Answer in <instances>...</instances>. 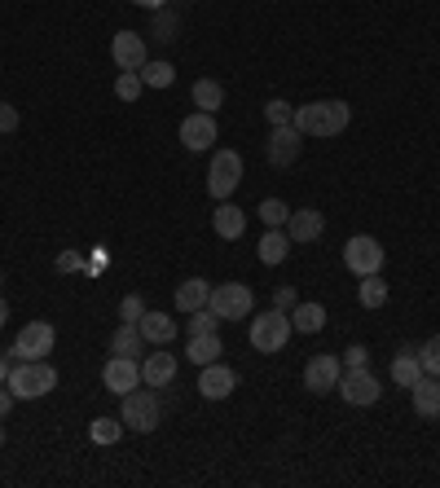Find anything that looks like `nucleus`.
<instances>
[{"label":"nucleus","mask_w":440,"mask_h":488,"mask_svg":"<svg viewBox=\"0 0 440 488\" xmlns=\"http://www.w3.org/2000/svg\"><path fill=\"white\" fill-rule=\"evenodd\" d=\"M348 119H352V106L340 98H326V101H309V106H295V128L304 132V137H318V141H326V137H340L343 128H348Z\"/></svg>","instance_id":"nucleus-1"},{"label":"nucleus","mask_w":440,"mask_h":488,"mask_svg":"<svg viewBox=\"0 0 440 488\" xmlns=\"http://www.w3.org/2000/svg\"><path fill=\"white\" fill-rule=\"evenodd\" d=\"M5 388L14 391V400H40V396H49L58 388V369L49 366V357L45 361H18L9 369Z\"/></svg>","instance_id":"nucleus-2"},{"label":"nucleus","mask_w":440,"mask_h":488,"mask_svg":"<svg viewBox=\"0 0 440 488\" xmlns=\"http://www.w3.org/2000/svg\"><path fill=\"white\" fill-rule=\"evenodd\" d=\"M246 339H251V348H256V352L273 357V352H282V348L291 343V317H287L282 308H269V313L251 317V330H246Z\"/></svg>","instance_id":"nucleus-3"},{"label":"nucleus","mask_w":440,"mask_h":488,"mask_svg":"<svg viewBox=\"0 0 440 488\" xmlns=\"http://www.w3.org/2000/svg\"><path fill=\"white\" fill-rule=\"evenodd\" d=\"M207 308H212L220 321H243L256 313V295H251L246 282H220V286H212Z\"/></svg>","instance_id":"nucleus-4"},{"label":"nucleus","mask_w":440,"mask_h":488,"mask_svg":"<svg viewBox=\"0 0 440 488\" xmlns=\"http://www.w3.org/2000/svg\"><path fill=\"white\" fill-rule=\"evenodd\" d=\"M120 418L128 431H141V436H150L154 427H159V396H154V388H132L128 396H123L120 405Z\"/></svg>","instance_id":"nucleus-5"},{"label":"nucleus","mask_w":440,"mask_h":488,"mask_svg":"<svg viewBox=\"0 0 440 488\" xmlns=\"http://www.w3.org/2000/svg\"><path fill=\"white\" fill-rule=\"evenodd\" d=\"M243 181V154L238 150H216L212 154V168H207V194L216 198H229Z\"/></svg>","instance_id":"nucleus-6"},{"label":"nucleus","mask_w":440,"mask_h":488,"mask_svg":"<svg viewBox=\"0 0 440 488\" xmlns=\"http://www.w3.org/2000/svg\"><path fill=\"white\" fill-rule=\"evenodd\" d=\"M343 265H348V273H357V277L379 273L383 269V246H379V238H370V234H352V238L343 243Z\"/></svg>","instance_id":"nucleus-7"},{"label":"nucleus","mask_w":440,"mask_h":488,"mask_svg":"<svg viewBox=\"0 0 440 488\" xmlns=\"http://www.w3.org/2000/svg\"><path fill=\"white\" fill-rule=\"evenodd\" d=\"M53 343H58V330L49 321H26L18 330V339H14V357L18 361H45L53 352Z\"/></svg>","instance_id":"nucleus-8"},{"label":"nucleus","mask_w":440,"mask_h":488,"mask_svg":"<svg viewBox=\"0 0 440 488\" xmlns=\"http://www.w3.org/2000/svg\"><path fill=\"white\" fill-rule=\"evenodd\" d=\"M348 400V405H357V410H366V405H374L379 396H383V383L370 374V366L366 369H343L340 374V388H335Z\"/></svg>","instance_id":"nucleus-9"},{"label":"nucleus","mask_w":440,"mask_h":488,"mask_svg":"<svg viewBox=\"0 0 440 488\" xmlns=\"http://www.w3.org/2000/svg\"><path fill=\"white\" fill-rule=\"evenodd\" d=\"M176 132H181V146H185V150H194V154H203V150H212V146H216V137H220L216 115H207V110H194V115H185Z\"/></svg>","instance_id":"nucleus-10"},{"label":"nucleus","mask_w":440,"mask_h":488,"mask_svg":"<svg viewBox=\"0 0 440 488\" xmlns=\"http://www.w3.org/2000/svg\"><path fill=\"white\" fill-rule=\"evenodd\" d=\"M340 374H343V361L340 357H330V352H318V357H309V366H304V388L326 396V391L340 388Z\"/></svg>","instance_id":"nucleus-11"},{"label":"nucleus","mask_w":440,"mask_h":488,"mask_svg":"<svg viewBox=\"0 0 440 488\" xmlns=\"http://www.w3.org/2000/svg\"><path fill=\"white\" fill-rule=\"evenodd\" d=\"M101 388L110 396H128L132 388H141V366L137 357H110L106 369H101Z\"/></svg>","instance_id":"nucleus-12"},{"label":"nucleus","mask_w":440,"mask_h":488,"mask_svg":"<svg viewBox=\"0 0 440 488\" xmlns=\"http://www.w3.org/2000/svg\"><path fill=\"white\" fill-rule=\"evenodd\" d=\"M299 150H304V132H299L295 123H282V128H273V132H269V146H265V154H269L273 168H291L295 159H299Z\"/></svg>","instance_id":"nucleus-13"},{"label":"nucleus","mask_w":440,"mask_h":488,"mask_svg":"<svg viewBox=\"0 0 440 488\" xmlns=\"http://www.w3.org/2000/svg\"><path fill=\"white\" fill-rule=\"evenodd\" d=\"M110 57H115V67L120 71H141L150 62V49L146 40L137 36V31H115V40H110Z\"/></svg>","instance_id":"nucleus-14"},{"label":"nucleus","mask_w":440,"mask_h":488,"mask_svg":"<svg viewBox=\"0 0 440 488\" xmlns=\"http://www.w3.org/2000/svg\"><path fill=\"white\" fill-rule=\"evenodd\" d=\"M234 388H238V374H234L229 366H220V361L203 366V374H198L203 400H225V396H234Z\"/></svg>","instance_id":"nucleus-15"},{"label":"nucleus","mask_w":440,"mask_h":488,"mask_svg":"<svg viewBox=\"0 0 440 488\" xmlns=\"http://www.w3.org/2000/svg\"><path fill=\"white\" fill-rule=\"evenodd\" d=\"M321 229H326V220H321L318 207H299V212H291V220H287V234H291V243H318Z\"/></svg>","instance_id":"nucleus-16"},{"label":"nucleus","mask_w":440,"mask_h":488,"mask_svg":"<svg viewBox=\"0 0 440 488\" xmlns=\"http://www.w3.org/2000/svg\"><path fill=\"white\" fill-rule=\"evenodd\" d=\"M212 229H216L220 238H229V243H234V238H243L246 234V212L243 207H234L229 198H220L216 212H212Z\"/></svg>","instance_id":"nucleus-17"},{"label":"nucleus","mask_w":440,"mask_h":488,"mask_svg":"<svg viewBox=\"0 0 440 488\" xmlns=\"http://www.w3.org/2000/svg\"><path fill=\"white\" fill-rule=\"evenodd\" d=\"M410 396H414V414L427 418V422H436V418H440V379L423 374L414 388H410Z\"/></svg>","instance_id":"nucleus-18"},{"label":"nucleus","mask_w":440,"mask_h":488,"mask_svg":"<svg viewBox=\"0 0 440 488\" xmlns=\"http://www.w3.org/2000/svg\"><path fill=\"white\" fill-rule=\"evenodd\" d=\"M172 379H176V357L172 352H150L141 361V383L146 388H168Z\"/></svg>","instance_id":"nucleus-19"},{"label":"nucleus","mask_w":440,"mask_h":488,"mask_svg":"<svg viewBox=\"0 0 440 488\" xmlns=\"http://www.w3.org/2000/svg\"><path fill=\"white\" fill-rule=\"evenodd\" d=\"M137 326H141V339H146V343H159V348L181 335V326H176V317H172V313H150V308H146V317L137 321Z\"/></svg>","instance_id":"nucleus-20"},{"label":"nucleus","mask_w":440,"mask_h":488,"mask_svg":"<svg viewBox=\"0 0 440 488\" xmlns=\"http://www.w3.org/2000/svg\"><path fill=\"white\" fill-rule=\"evenodd\" d=\"M207 299H212V282L185 277V282L176 286V313H198V308H207Z\"/></svg>","instance_id":"nucleus-21"},{"label":"nucleus","mask_w":440,"mask_h":488,"mask_svg":"<svg viewBox=\"0 0 440 488\" xmlns=\"http://www.w3.org/2000/svg\"><path fill=\"white\" fill-rule=\"evenodd\" d=\"M418 379H423V361H418V348H401V352L392 357V383H396V388H414Z\"/></svg>","instance_id":"nucleus-22"},{"label":"nucleus","mask_w":440,"mask_h":488,"mask_svg":"<svg viewBox=\"0 0 440 488\" xmlns=\"http://www.w3.org/2000/svg\"><path fill=\"white\" fill-rule=\"evenodd\" d=\"M256 255H260V265H282L287 255H291V234L287 229H269L260 243H256Z\"/></svg>","instance_id":"nucleus-23"},{"label":"nucleus","mask_w":440,"mask_h":488,"mask_svg":"<svg viewBox=\"0 0 440 488\" xmlns=\"http://www.w3.org/2000/svg\"><path fill=\"white\" fill-rule=\"evenodd\" d=\"M220 352H225L220 335H194V339L185 343V357H190V361H194L198 369L212 366V361H220Z\"/></svg>","instance_id":"nucleus-24"},{"label":"nucleus","mask_w":440,"mask_h":488,"mask_svg":"<svg viewBox=\"0 0 440 488\" xmlns=\"http://www.w3.org/2000/svg\"><path fill=\"white\" fill-rule=\"evenodd\" d=\"M321 326H326V308L321 304H295L291 308V330H299V335H318Z\"/></svg>","instance_id":"nucleus-25"},{"label":"nucleus","mask_w":440,"mask_h":488,"mask_svg":"<svg viewBox=\"0 0 440 488\" xmlns=\"http://www.w3.org/2000/svg\"><path fill=\"white\" fill-rule=\"evenodd\" d=\"M141 348H146V339H141V326H137V321H123L120 330L110 335V352H115V357H137Z\"/></svg>","instance_id":"nucleus-26"},{"label":"nucleus","mask_w":440,"mask_h":488,"mask_svg":"<svg viewBox=\"0 0 440 488\" xmlns=\"http://www.w3.org/2000/svg\"><path fill=\"white\" fill-rule=\"evenodd\" d=\"M194 106L198 110H207V115H216L220 106H225V88H220V79H198L194 84Z\"/></svg>","instance_id":"nucleus-27"},{"label":"nucleus","mask_w":440,"mask_h":488,"mask_svg":"<svg viewBox=\"0 0 440 488\" xmlns=\"http://www.w3.org/2000/svg\"><path fill=\"white\" fill-rule=\"evenodd\" d=\"M357 299H361V308H383V304H388V282H383L379 273L361 277V286H357Z\"/></svg>","instance_id":"nucleus-28"},{"label":"nucleus","mask_w":440,"mask_h":488,"mask_svg":"<svg viewBox=\"0 0 440 488\" xmlns=\"http://www.w3.org/2000/svg\"><path fill=\"white\" fill-rule=\"evenodd\" d=\"M141 84H146V88H172V84H176V67L163 62V57H159V62H146V67H141Z\"/></svg>","instance_id":"nucleus-29"},{"label":"nucleus","mask_w":440,"mask_h":488,"mask_svg":"<svg viewBox=\"0 0 440 488\" xmlns=\"http://www.w3.org/2000/svg\"><path fill=\"white\" fill-rule=\"evenodd\" d=\"M123 418H93V427H89V436H93V444H120L123 440Z\"/></svg>","instance_id":"nucleus-30"},{"label":"nucleus","mask_w":440,"mask_h":488,"mask_svg":"<svg viewBox=\"0 0 440 488\" xmlns=\"http://www.w3.org/2000/svg\"><path fill=\"white\" fill-rule=\"evenodd\" d=\"M256 216L265 220L269 229H287V220H291V207H287L282 198H265V202L256 207Z\"/></svg>","instance_id":"nucleus-31"},{"label":"nucleus","mask_w":440,"mask_h":488,"mask_svg":"<svg viewBox=\"0 0 440 488\" xmlns=\"http://www.w3.org/2000/svg\"><path fill=\"white\" fill-rule=\"evenodd\" d=\"M220 317L212 313V308H198V313H185V335L194 339V335H216Z\"/></svg>","instance_id":"nucleus-32"},{"label":"nucleus","mask_w":440,"mask_h":488,"mask_svg":"<svg viewBox=\"0 0 440 488\" xmlns=\"http://www.w3.org/2000/svg\"><path fill=\"white\" fill-rule=\"evenodd\" d=\"M141 88H146V84H141V71H120L115 75V98L120 101H137L141 98Z\"/></svg>","instance_id":"nucleus-33"},{"label":"nucleus","mask_w":440,"mask_h":488,"mask_svg":"<svg viewBox=\"0 0 440 488\" xmlns=\"http://www.w3.org/2000/svg\"><path fill=\"white\" fill-rule=\"evenodd\" d=\"M418 361H423V374L440 379V335H432V339L418 348Z\"/></svg>","instance_id":"nucleus-34"},{"label":"nucleus","mask_w":440,"mask_h":488,"mask_svg":"<svg viewBox=\"0 0 440 488\" xmlns=\"http://www.w3.org/2000/svg\"><path fill=\"white\" fill-rule=\"evenodd\" d=\"M154 14H159V23H154V40L172 45V40H176V26H181V18H176V14H163V9H154Z\"/></svg>","instance_id":"nucleus-35"},{"label":"nucleus","mask_w":440,"mask_h":488,"mask_svg":"<svg viewBox=\"0 0 440 488\" xmlns=\"http://www.w3.org/2000/svg\"><path fill=\"white\" fill-rule=\"evenodd\" d=\"M265 119L273 123V128H282V123H291L295 119V110H291V101H282V98H273L269 106H265Z\"/></svg>","instance_id":"nucleus-36"},{"label":"nucleus","mask_w":440,"mask_h":488,"mask_svg":"<svg viewBox=\"0 0 440 488\" xmlns=\"http://www.w3.org/2000/svg\"><path fill=\"white\" fill-rule=\"evenodd\" d=\"M146 317V299L141 295H123L120 299V321H141Z\"/></svg>","instance_id":"nucleus-37"},{"label":"nucleus","mask_w":440,"mask_h":488,"mask_svg":"<svg viewBox=\"0 0 440 488\" xmlns=\"http://www.w3.org/2000/svg\"><path fill=\"white\" fill-rule=\"evenodd\" d=\"M343 369H366L370 366V348L366 343H352V348H343Z\"/></svg>","instance_id":"nucleus-38"},{"label":"nucleus","mask_w":440,"mask_h":488,"mask_svg":"<svg viewBox=\"0 0 440 488\" xmlns=\"http://www.w3.org/2000/svg\"><path fill=\"white\" fill-rule=\"evenodd\" d=\"M53 269L58 273H89V260H84L79 251H62V255L53 260Z\"/></svg>","instance_id":"nucleus-39"},{"label":"nucleus","mask_w":440,"mask_h":488,"mask_svg":"<svg viewBox=\"0 0 440 488\" xmlns=\"http://www.w3.org/2000/svg\"><path fill=\"white\" fill-rule=\"evenodd\" d=\"M295 304H299L295 286H278V291H273V308H282V313H287V308H295Z\"/></svg>","instance_id":"nucleus-40"},{"label":"nucleus","mask_w":440,"mask_h":488,"mask_svg":"<svg viewBox=\"0 0 440 488\" xmlns=\"http://www.w3.org/2000/svg\"><path fill=\"white\" fill-rule=\"evenodd\" d=\"M18 128V110L9 101H0V132H14Z\"/></svg>","instance_id":"nucleus-41"},{"label":"nucleus","mask_w":440,"mask_h":488,"mask_svg":"<svg viewBox=\"0 0 440 488\" xmlns=\"http://www.w3.org/2000/svg\"><path fill=\"white\" fill-rule=\"evenodd\" d=\"M9 410H14V391L0 383V418H9Z\"/></svg>","instance_id":"nucleus-42"},{"label":"nucleus","mask_w":440,"mask_h":488,"mask_svg":"<svg viewBox=\"0 0 440 488\" xmlns=\"http://www.w3.org/2000/svg\"><path fill=\"white\" fill-rule=\"evenodd\" d=\"M132 5H137V9H150V14H154V9H163L168 0H132Z\"/></svg>","instance_id":"nucleus-43"},{"label":"nucleus","mask_w":440,"mask_h":488,"mask_svg":"<svg viewBox=\"0 0 440 488\" xmlns=\"http://www.w3.org/2000/svg\"><path fill=\"white\" fill-rule=\"evenodd\" d=\"M5 321H9V299L0 295V326H5Z\"/></svg>","instance_id":"nucleus-44"},{"label":"nucleus","mask_w":440,"mask_h":488,"mask_svg":"<svg viewBox=\"0 0 440 488\" xmlns=\"http://www.w3.org/2000/svg\"><path fill=\"white\" fill-rule=\"evenodd\" d=\"M9 369H14V366H9V357H0V383L9 379Z\"/></svg>","instance_id":"nucleus-45"},{"label":"nucleus","mask_w":440,"mask_h":488,"mask_svg":"<svg viewBox=\"0 0 440 488\" xmlns=\"http://www.w3.org/2000/svg\"><path fill=\"white\" fill-rule=\"evenodd\" d=\"M0 444H5V427H0Z\"/></svg>","instance_id":"nucleus-46"},{"label":"nucleus","mask_w":440,"mask_h":488,"mask_svg":"<svg viewBox=\"0 0 440 488\" xmlns=\"http://www.w3.org/2000/svg\"><path fill=\"white\" fill-rule=\"evenodd\" d=\"M0 282H5V273H0Z\"/></svg>","instance_id":"nucleus-47"}]
</instances>
